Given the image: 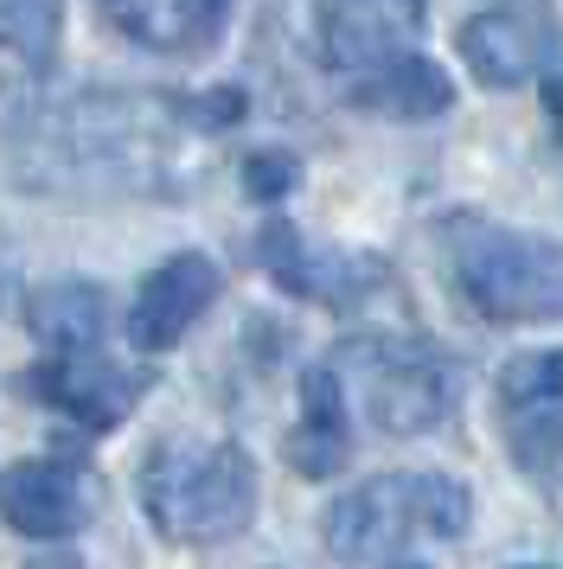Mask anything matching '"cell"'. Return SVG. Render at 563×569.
Returning a JSON list of instances; mask_svg holds the SVG:
<instances>
[{
    "label": "cell",
    "instance_id": "cell-1",
    "mask_svg": "<svg viewBox=\"0 0 563 569\" xmlns=\"http://www.w3.org/2000/svg\"><path fill=\"white\" fill-rule=\"evenodd\" d=\"M141 512L167 543H230L256 518V467L237 441L167 436L141 467Z\"/></svg>",
    "mask_w": 563,
    "mask_h": 569
},
{
    "label": "cell",
    "instance_id": "cell-2",
    "mask_svg": "<svg viewBox=\"0 0 563 569\" xmlns=\"http://www.w3.org/2000/svg\"><path fill=\"white\" fill-rule=\"evenodd\" d=\"M474 525V492L448 473H378L327 512V550L346 569H397L416 543H455Z\"/></svg>",
    "mask_w": 563,
    "mask_h": 569
},
{
    "label": "cell",
    "instance_id": "cell-3",
    "mask_svg": "<svg viewBox=\"0 0 563 569\" xmlns=\"http://www.w3.org/2000/svg\"><path fill=\"white\" fill-rule=\"evenodd\" d=\"M455 288L481 320L500 327L563 320V243L506 224H461Z\"/></svg>",
    "mask_w": 563,
    "mask_h": 569
},
{
    "label": "cell",
    "instance_id": "cell-4",
    "mask_svg": "<svg viewBox=\"0 0 563 569\" xmlns=\"http://www.w3.org/2000/svg\"><path fill=\"white\" fill-rule=\"evenodd\" d=\"M455 46L481 90H518L563 52V27L544 0H500L461 27Z\"/></svg>",
    "mask_w": 563,
    "mask_h": 569
},
{
    "label": "cell",
    "instance_id": "cell-5",
    "mask_svg": "<svg viewBox=\"0 0 563 569\" xmlns=\"http://www.w3.org/2000/svg\"><path fill=\"white\" fill-rule=\"evenodd\" d=\"M423 27H429V0H314L320 58L346 78H365V71L409 58Z\"/></svg>",
    "mask_w": 563,
    "mask_h": 569
},
{
    "label": "cell",
    "instance_id": "cell-6",
    "mask_svg": "<svg viewBox=\"0 0 563 569\" xmlns=\"http://www.w3.org/2000/svg\"><path fill=\"white\" fill-rule=\"evenodd\" d=\"M365 378V410L384 436H429L435 422H448L461 397V371L429 346H384L372 352Z\"/></svg>",
    "mask_w": 563,
    "mask_h": 569
},
{
    "label": "cell",
    "instance_id": "cell-7",
    "mask_svg": "<svg viewBox=\"0 0 563 569\" xmlns=\"http://www.w3.org/2000/svg\"><path fill=\"white\" fill-rule=\"evenodd\" d=\"M256 262L276 276V288L288 295H302V301H320V308H353L365 301V288L391 282V269L378 257H353V250H320V243H307L295 224H263L256 237Z\"/></svg>",
    "mask_w": 563,
    "mask_h": 569
},
{
    "label": "cell",
    "instance_id": "cell-8",
    "mask_svg": "<svg viewBox=\"0 0 563 569\" xmlns=\"http://www.w3.org/2000/svg\"><path fill=\"white\" fill-rule=\"evenodd\" d=\"M0 518L32 543L77 538L97 518V480L71 461H20L0 473Z\"/></svg>",
    "mask_w": 563,
    "mask_h": 569
},
{
    "label": "cell",
    "instance_id": "cell-9",
    "mask_svg": "<svg viewBox=\"0 0 563 569\" xmlns=\"http://www.w3.org/2000/svg\"><path fill=\"white\" fill-rule=\"evenodd\" d=\"M218 262L205 257V250H179L154 269L141 295H135V308H128V339H135V352H174L179 339L192 333L205 320V308L218 301Z\"/></svg>",
    "mask_w": 563,
    "mask_h": 569
},
{
    "label": "cell",
    "instance_id": "cell-10",
    "mask_svg": "<svg viewBox=\"0 0 563 569\" xmlns=\"http://www.w3.org/2000/svg\"><path fill=\"white\" fill-rule=\"evenodd\" d=\"M26 385L46 403H58L65 416H77L83 429H116L141 397V371H122L102 352H77V359H46Z\"/></svg>",
    "mask_w": 563,
    "mask_h": 569
},
{
    "label": "cell",
    "instance_id": "cell-11",
    "mask_svg": "<svg viewBox=\"0 0 563 569\" xmlns=\"http://www.w3.org/2000/svg\"><path fill=\"white\" fill-rule=\"evenodd\" d=\"M97 13L141 52H205L230 20V0H97Z\"/></svg>",
    "mask_w": 563,
    "mask_h": 569
},
{
    "label": "cell",
    "instance_id": "cell-12",
    "mask_svg": "<svg viewBox=\"0 0 563 569\" xmlns=\"http://www.w3.org/2000/svg\"><path fill=\"white\" fill-rule=\"evenodd\" d=\"M282 455L307 480H327V473L346 467V455H353V422H346V385H339L333 365H314L302 378V422L288 429Z\"/></svg>",
    "mask_w": 563,
    "mask_h": 569
},
{
    "label": "cell",
    "instance_id": "cell-13",
    "mask_svg": "<svg viewBox=\"0 0 563 569\" xmlns=\"http://www.w3.org/2000/svg\"><path fill=\"white\" fill-rule=\"evenodd\" d=\"M346 103L365 109V116H391V122H429L455 103V78L435 64V58L409 52L384 71H365V78H346Z\"/></svg>",
    "mask_w": 563,
    "mask_h": 569
},
{
    "label": "cell",
    "instance_id": "cell-14",
    "mask_svg": "<svg viewBox=\"0 0 563 569\" xmlns=\"http://www.w3.org/2000/svg\"><path fill=\"white\" fill-rule=\"evenodd\" d=\"M26 327L46 346L51 359H77V352H97L102 333H109V308H102L97 282H51L32 295L26 308Z\"/></svg>",
    "mask_w": 563,
    "mask_h": 569
},
{
    "label": "cell",
    "instance_id": "cell-15",
    "mask_svg": "<svg viewBox=\"0 0 563 569\" xmlns=\"http://www.w3.org/2000/svg\"><path fill=\"white\" fill-rule=\"evenodd\" d=\"M500 397H506V410H557L563 403V346L551 352H518V359L500 371Z\"/></svg>",
    "mask_w": 563,
    "mask_h": 569
},
{
    "label": "cell",
    "instance_id": "cell-16",
    "mask_svg": "<svg viewBox=\"0 0 563 569\" xmlns=\"http://www.w3.org/2000/svg\"><path fill=\"white\" fill-rule=\"evenodd\" d=\"M65 0H0V46L20 58H51Z\"/></svg>",
    "mask_w": 563,
    "mask_h": 569
},
{
    "label": "cell",
    "instance_id": "cell-17",
    "mask_svg": "<svg viewBox=\"0 0 563 569\" xmlns=\"http://www.w3.org/2000/svg\"><path fill=\"white\" fill-rule=\"evenodd\" d=\"M295 180H302V160L288 154V148H256V154L244 160V192H250V199H263V206L288 199V192H295Z\"/></svg>",
    "mask_w": 563,
    "mask_h": 569
},
{
    "label": "cell",
    "instance_id": "cell-18",
    "mask_svg": "<svg viewBox=\"0 0 563 569\" xmlns=\"http://www.w3.org/2000/svg\"><path fill=\"white\" fill-rule=\"evenodd\" d=\"M186 116L205 122V129H230V122L244 116V90H205V103H192Z\"/></svg>",
    "mask_w": 563,
    "mask_h": 569
},
{
    "label": "cell",
    "instance_id": "cell-19",
    "mask_svg": "<svg viewBox=\"0 0 563 569\" xmlns=\"http://www.w3.org/2000/svg\"><path fill=\"white\" fill-rule=\"evenodd\" d=\"M537 90H544V109H551V122L563 129V58L551 64V71H544V83H537Z\"/></svg>",
    "mask_w": 563,
    "mask_h": 569
},
{
    "label": "cell",
    "instance_id": "cell-20",
    "mask_svg": "<svg viewBox=\"0 0 563 569\" xmlns=\"http://www.w3.org/2000/svg\"><path fill=\"white\" fill-rule=\"evenodd\" d=\"M26 569H83V563H77V557H65V550H58V557H32V563H26Z\"/></svg>",
    "mask_w": 563,
    "mask_h": 569
},
{
    "label": "cell",
    "instance_id": "cell-21",
    "mask_svg": "<svg viewBox=\"0 0 563 569\" xmlns=\"http://www.w3.org/2000/svg\"><path fill=\"white\" fill-rule=\"evenodd\" d=\"M518 569H544V563H518Z\"/></svg>",
    "mask_w": 563,
    "mask_h": 569
}]
</instances>
